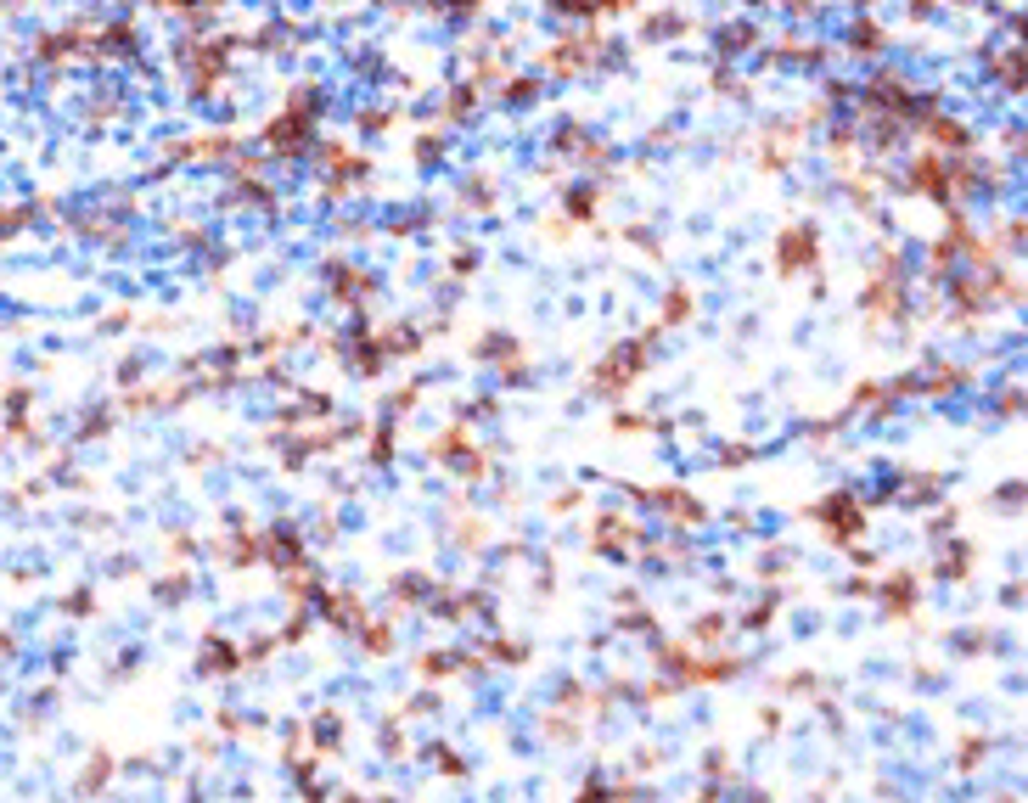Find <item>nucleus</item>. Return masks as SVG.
Listing matches in <instances>:
<instances>
[{
  "label": "nucleus",
  "mask_w": 1028,
  "mask_h": 803,
  "mask_svg": "<svg viewBox=\"0 0 1028 803\" xmlns=\"http://www.w3.org/2000/svg\"><path fill=\"white\" fill-rule=\"evenodd\" d=\"M652 338H657V331H646V338H629V343H618L602 365H595V371H590V388L595 393H607V399H618L629 382H636L641 371H646V349H652Z\"/></svg>",
  "instance_id": "f257e3e1"
},
{
  "label": "nucleus",
  "mask_w": 1028,
  "mask_h": 803,
  "mask_svg": "<svg viewBox=\"0 0 1028 803\" xmlns=\"http://www.w3.org/2000/svg\"><path fill=\"white\" fill-rule=\"evenodd\" d=\"M315 107H321V102H315L310 90H292V96H287V113L264 124V141H270L276 152H298V147H304V136H310V124H315Z\"/></svg>",
  "instance_id": "f03ea898"
},
{
  "label": "nucleus",
  "mask_w": 1028,
  "mask_h": 803,
  "mask_svg": "<svg viewBox=\"0 0 1028 803\" xmlns=\"http://www.w3.org/2000/svg\"><path fill=\"white\" fill-rule=\"evenodd\" d=\"M815 259H820L815 225H787L781 237H776V270H781V276H804V270H815Z\"/></svg>",
  "instance_id": "7ed1b4c3"
},
{
  "label": "nucleus",
  "mask_w": 1028,
  "mask_h": 803,
  "mask_svg": "<svg viewBox=\"0 0 1028 803\" xmlns=\"http://www.w3.org/2000/svg\"><path fill=\"white\" fill-rule=\"evenodd\" d=\"M860 310H866L871 320H893V315H905V287H900V276H893L888 264H882V270L866 281V292H860Z\"/></svg>",
  "instance_id": "20e7f679"
},
{
  "label": "nucleus",
  "mask_w": 1028,
  "mask_h": 803,
  "mask_svg": "<svg viewBox=\"0 0 1028 803\" xmlns=\"http://www.w3.org/2000/svg\"><path fill=\"white\" fill-rule=\"evenodd\" d=\"M826 534H832V540L843 545V540H854V534H860V506H854V494H832V500H820V506L809 512Z\"/></svg>",
  "instance_id": "39448f33"
},
{
  "label": "nucleus",
  "mask_w": 1028,
  "mask_h": 803,
  "mask_svg": "<svg viewBox=\"0 0 1028 803\" xmlns=\"http://www.w3.org/2000/svg\"><path fill=\"white\" fill-rule=\"evenodd\" d=\"M579 62H590V40H562V51H551L556 74H579Z\"/></svg>",
  "instance_id": "423d86ee"
},
{
  "label": "nucleus",
  "mask_w": 1028,
  "mask_h": 803,
  "mask_svg": "<svg viewBox=\"0 0 1028 803\" xmlns=\"http://www.w3.org/2000/svg\"><path fill=\"white\" fill-rule=\"evenodd\" d=\"M478 354H483L489 365H506V371H517V343H512V338H483Z\"/></svg>",
  "instance_id": "0eeeda50"
},
{
  "label": "nucleus",
  "mask_w": 1028,
  "mask_h": 803,
  "mask_svg": "<svg viewBox=\"0 0 1028 803\" xmlns=\"http://www.w3.org/2000/svg\"><path fill=\"white\" fill-rule=\"evenodd\" d=\"M927 136H933V147H950V152L967 147V129H961L955 118H933V124H927Z\"/></svg>",
  "instance_id": "6e6552de"
},
{
  "label": "nucleus",
  "mask_w": 1028,
  "mask_h": 803,
  "mask_svg": "<svg viewBox=\"0 0 1028 803\" xmlns=\"http://www.w3.org/2000/svg\"><path fill=\"white\" fill-rule=\"evenodd\" d=\"M203 668H209V675H219V668H237V652H230L225 641H209V646H203Z\"/></svg>",
  "instance_id": "1a4fd4ad"
},
{
  "label": "nucleus",
  "mask_w": 1028,
  "mask_h": 803,
  "mask_svg": "<svg viewBox=\"0 0 1028 803\" xmlns=\"http://www.w3.org/2000/svg\"><path fill=\"white\" fill-rule=\"evenodd\" d=\"M686 315H691V292L680 287V292L663 298V326H675V320H686Z\"/></svg>",
  "instance_id": "9d476101"
},
{
  "label": "nucleus",
  "mask_w": 1028,
  "mask_h": 803,
  "mask_svg": "<svg viewBox=\"0 0 1028 803\" xmlns=\"http://www.w3.org/2000/svg\"><path fill=\"white\" fill-rule=\"evenodd\" d=\"M911 601H916V590H911V579L900 574V579H893V590H888V613H911Z\"/></svg>",
  "instance_id": "9b49d317"
},
{
  "label": "nucleus",
  "mask_w": 1028,
  "mask_h": 803,
  "mask_svg": "<svg viewBox=\"0 0 1028 803\" xmlns=\"http://www.w3.org/2000/svg\"><path fill=\"white\" fill-rule=\"evenodd\" d=\"M994 74L1006 79V90H1023V68H1017V51H1006V56H994Z\"/></svg>",
  "instance_id": "f8f14e48"
},
{
  "label": "nucleus",
  "mask_w": 1028,
  "mask_h": 803,
  "mask_svg": "<svg viewBox=\"0 0 1028 803\" xmlns=\"http://www.w3.org/2000/svg\"><path fill=\"white\" fill-rule=\"evenodd\" d=\"M854 40H860L854 51H882V28H871V23H860V28H854Z\"/></svg>",
  "instance_id": "ddd939ff"
},
{
  "label": "nucleus",
  "mask_w": 1028,
  "mask_h": 803,
  "mask_svg": "<svg viewBox=\"0 0 1028 803\" xmlns=\"http://www.w3.org/2000/svg\"><path fill=\"white\" fill-rule=\"evenodd\" d=\"M568 208H574L579 219H590V208H595V191H574V197H568Z\"/></svg>",
  "instance_id": "4468645a"
}]
</instances>
